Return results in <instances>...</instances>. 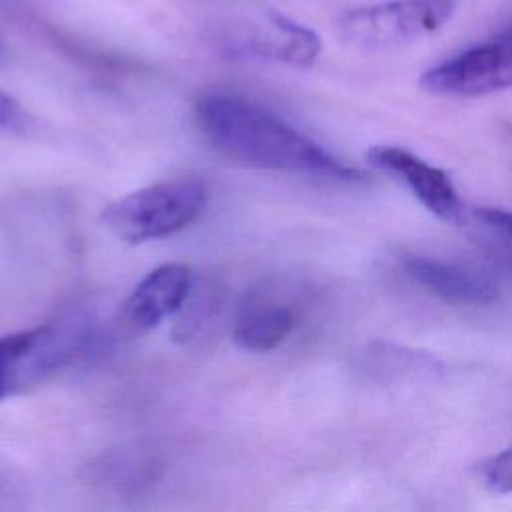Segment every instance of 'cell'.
I'll use <instances>...</instances> for the list:
<instances>
[{
  "label": "cell",
  "mask_w": 512,
  "mask_h": 512,
  "mask_svg": "<svg viewBox=\"0 0 512 512\" xmlns=\"http://www.w3.org/2000/svg\"><path fill=\"white\" fill-rule=\"evenodd\" d=\"M194 120L204 140L236 164L348 184L366 180L358 168L340 162L270 110L242 98L202 94L194 104Z\"/></svg>",
  "instance_id": "6da1fadb"
},
{
  "label": "cell",
  "mask_w": 512,
  "mask_h": 512,
  "mask_svg": "<svg viewBox=\"0 0 512 512\" xmlns=\"http://www.w3.org/2000/svg\"><path fill=\"white\" fill-rule=\"evenodd\" d=\"M206 204L208 192L196 180L156 182L108 204L102 222L120 242L138 246L186 230Z\"/></svg>",
  "instance_id": "7a4b0ae2"
},
{
  "label": "cell",
  "mask_w": 512,
  "mask_h": 512,
  "mask_svg": "<svg viewBox=\"0 0 512 512\" xmlns=\"http://www.w3.org/2000/svg\"><path fill=\"white\" fill-rule=\"evenodd\" d=\"M452 14L454 0H390L346 12L338 28L358 50L388 52L440 30Z\"/></svg>",
  "instance_id": "3957f363"
},
{
  "label": "cell",
  "mask_w": 512,
  "mask_h": 512,
  "mask_svg": "<svg viewBox=\"0 0 512 512\" xmlns=\"http://www.w3.org/2000/svg\"><path fill=\"white\" fill-rule=\"evenodd\" d=\"M420 88L446 98H476L512 88V20L486 40L428 68Z\"/></svg>",
  "instance_id": "277c9868"
},
{
  "label": "cell",
  "mask_w": 512,
  "mask_h": 512,
  "mask_svg": "<svg viewBox=\"0 0 512 512\" xmlns=\"http://www.w3.org/2000/svg\"><path fill=\"white\" fill-rule=\"evenodd\" d=\"M72 350V338L54 324L0 336V402L50 378Z\"/></svg>",
  "instance_id": "5b68a950"
},
{
  "label": "cell",
  "mask_w": 512,
  "mask_h": 512,
  "mask_svg": "<svg viewBox=\"0 0 512 512\" xmlns=\"http://www.w3.org/2000/svg\"><path fill=\"white\" fill-rule=\"evenodd\" d=\"M366 162L402 184L428 212L444 222L462 224L468 206L452 178L438 166L400 146H372Z\"/></svg>",
  "instance_id": "8992f818"
},
{
  "label": "cell",
  "mask_w": 512,
  "mask_h": 512,
  "mask_svg": "<svg viewBox=\"0 0 512 512\" xmlns=\"http://www.w3.org/2000/svg\"><path fill=\"white\" fill-rule=\"evenodd\" d=\"M226 44L230 48L234 46V52L298 68L314 64L322 50L320 36L314 30L278 12L264 14L248 24V30H240L234 38H228Z\"/></svg>",
  "instance_id": "52a82bcc"
},
{
  "label": "cell",
  "mask_w": 512,
  "mask_h": 512,
  "mask_svg": "<svg viewBox=\"0 0 512 512\" xmlns=\"http://www.w3.org/2000/svg\"><path fill=\"white\" fill-rule=\"evenodd\" d=\"M190 288L192 272L186 264L156 266L130 292L124 304L126 324L138 332L156 328L184 306Z\"/></svg>",
  "instance_id": "ba28073f"
},
{
  "label": "cell",
  "mask_w": 512,
  "mask_h": 512,
  "mask_svg": "<svg viewBox=\"0 0 512 512\" xmlns=\"http://www.w3.org/2000/svg\"><path fill=\"white\" fill-rule=\"evenodd\" d=\"M402 266L416 284L444 302L482 306L498 298V282L486 270L430 256H408Z\"/></svg>",
  "instance_id": "9c48e42d"
},
{
  "label": "cell",
  "mask_w": 512,
  "mask_h": 512,
  "mask_svg": "<svg viewBox=\"0 0 512 512\" xmlns=\"http://www.w3.org/2000/svg\"><path fill=\"white\" fill-rule=\"evenodd\" d=\"M294 312L276 302L256 304L244 310L232 330L234 342L248 352H270L278 348L294 330Z\"/></svg>",
  "instance_id": "30bf717a"
},
{
  "label": "cell",
  "mask_w": 512,
  "mask_h": 512,
  "mask_svg": "<svg viewBox=\"0 0 512 512\" xmlns=\"http://www.w3.org/2000/svg\"><path fill=\"white\" fill-rule=\"evenodd\" d=\"M462 224L476 242L508 272H512V212L492 206H472Z\"/></svg>",
  "instance_id": "8fae6325"
},
{
  "label": "cell",
  "mask_w": 512,
  "mask_h": 512,
  "mask_svg": "<svg viewBox=\"0 0 512 512\" xmlns=\"http://www.w3.org/2000/svg\"><path fill=\"white\" fill-rule=\"evenodd\" d=\"M480 474L486 486L496 494H510L512 492V448H506L492 458H488Z\"/></svg>",
  "instance_id": "7c38bea8"
},
{
  "label": "cell",
  "mask_w": 512,
  "mask_h": 512,
  "mask_svg": "<svg viewBox=\"0 0 512 512\" xmlns=\"http://www.w3.org/2000/svg\"><path fill=\"white\" fill-rule=\"evenodd\" d=\"M26 122V114L18 100L0 88V128H18Z\"/></svg>",
  "instance_id": "4fadbf2b"
}]
</instances>
